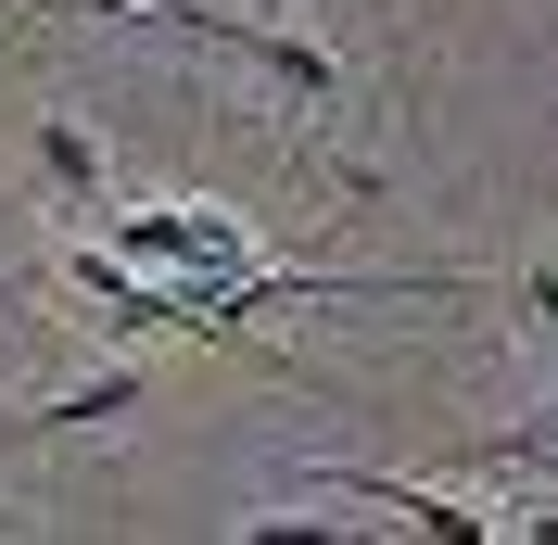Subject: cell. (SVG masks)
Masks as SVG:
<instances>
[{
	"label": "cell",
	"instance_id": "6da1fadb",
	"mask_svg": "<svg viewBox=\"0 0 558 545\" xmlns=\"http://www.w3.org/2000/svg\"><path fill=\"white\" fill-rule=\"evenodd\" d=\"M76 13H140V26H178V38H204V51L254 64L267 89H292V114L343 102V64H330L317 38H292V26H242V13H204V0H76Z\"/></svg>",
	"mask_w": 558,
	"mask_h": 545
},
{
	"label": "cell",
	"instance_id": "7a4b0ae2",
	"mask_svg": "<svg viewBox=\"0 0 558 545\" xmlns=\"http://www.w3.org/2000/svg\"><path fill=\"white\" fill-rule=\"evenodd\" d=\"M114 254L128 267H153V279H191V292H242L254 267H267V241L242 229V216H216V204H178V216H114ZM242 317V305H229Z\"/></svg>",
	"mask_w": 558,
	"mask_h": 545
},
{
	"label": "cell",
	"instance_id": "3957f363",
	"mask_svg": "<svg viewBox=\"0 0 558 545\" xmlns=\"http://www.w3.org/2000/svg\"><path fill=\"white\" fill-rule=\"evenodd\" d=\"M317 482H343V495H368V508L418 520V533H445V545H483V533H495L483 508H457V495H432V482H381V470H317Z\"/></svg>",
	"mask_w": 558,
	"mask_h": 545
},
{
	"label": "cell",
	"instance_id": "277c9868",
	"mask_svg": "<svg viewBox=\"0 0 558 545\" xmlns=\"http://www.w3.org/2000/svg\"><path fill=\"white\" fill-rule=\"evenodd\" d=\"M38 178L64 191V216H89L102 204V140L76 128V114H38Z\"/></svg>",
	"mask_w": 558,
	"mask_h": 545
},
{
	"label": "cell",
	"instance_id": "5b68a950",
	"mask_svg": "<svg viewBox=\"0 0 558 545\" xmlns=\"http://www.w3.org/2000/svg\"><path fill=\"white\" fill-rule=\"evenodd\" d=\"M128 407H140V368H89L76 393H51V407H26V432H114Z\"/></svg>",
	"mask_w": 558,
	"mask_h": 545
},
{
	"label": "cell",
	"instance_id": "8992f818",
	"mask_svg": "<svg viewBox=\"0 0 558 545\" xmlns=\"http://www.w3.org/2000/svg\"><path fill=\"white\" fill-rule=\"evenodd\" d=\"M521 317L558 342V254H533V267H521Z\"/></svg>",
	"mask_w": 558,
	"mask_h": 545
}]
</instances>
